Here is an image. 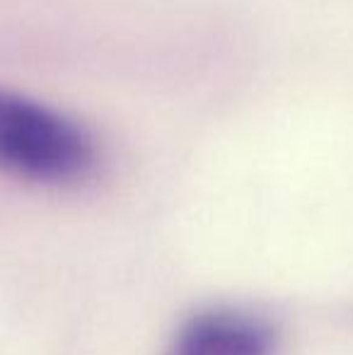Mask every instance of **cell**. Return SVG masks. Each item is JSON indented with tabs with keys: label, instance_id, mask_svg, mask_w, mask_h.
<instances>
[{
	"label": "cell",
	"instance_id": "7a4b0ae2",
	"mask_svg": "<svg viewBox=\"0 0 353 355\" xmlns=\"http://www.w3.org/2000/svg\"><path fill=\"white\" fill-rule=\"evenodd\" d=\"M170 355H273V331L252 314L211 309L184 324Z\"/></svg>",
	"mask_w": 353,
	"mask_h": 355
},
{
	"label": "cell",
	"instance_id": "6da1fadb",
	"mask_svg": "<svg viewBox=\"0 0 353 355\" xmlns=\"http://www.w3.org/2000/svg\"><path fill=\"white\" fill-rule=\"evenodd\" d=\"M94 167L97 143L85 126L0 87V172L34 184H76Z\"/></svg>",
	"mask_w": 353,
	"mask_h": 355
}]
</instances>
